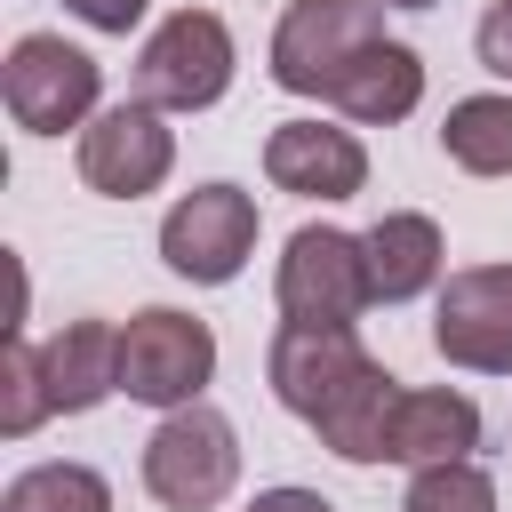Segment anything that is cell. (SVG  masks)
Masks as SVG:
<instances>
[{"instance_id": "e0dca14e", "label": "cell", "mask_w": 512, "mask_h": 512, "mask_svg": "<svg viewBox=\"0 0 512 512\" xmlns=\"http://www.w3.org/2000/svg\"><path fill=\"white\" fill-rule=\"evenodd\" d=\"M440 152L464 176H512V96H456L440 120Z\"/></svg>"}, {"instance_id": "8992f818", "label": "cell", "mask_w": 512, "mask_h": 512, "mask_svg": "<svg viewBox=\"0 0 512 512\" xmlns=\"http://www.w3.org/2000/svg\"><path fill=\"white\" fill-rule=\"evenodd\" d=\"M384 40V0H288L272 24V80L288 96H320L336 88V72Z\"/></svg>"}, {"instance_id": "9a60e30c", "label": "cell", "mask_w": 512, "mask_h": 512, "mask_svg": "<svg viewBox=\"0 0 512 512\" xmlns=\"http://www.w3.org/2000/svg\"><path fill=\"white\" fill-rule=\"evenodd\" d=\"M400 376L384 368V360H368L328 408H320V448L328 456H344V464H392V408H400Z\"/></svg>"}, {"instance_id": "7402d4cb", "label": "cell", "mask_w": 512, "mask_h": 512, "mask_svg": "<svg viewBox=\"0 0 512 512\" xmlns=\"http://www.w3.org/2000/svg\"><path fill=\"white\" fill-rule=\"evenodd\" d=\"M64 8H72V16L88 24V32H136L152 0H64Z\"/></svg>"}, {"instance_id": "277c9868", "label": "cell", "mask_w": 512, "mask_h": 512, "mask_svg": "<svg viewBox=\"0 0 512 512\" xmlns=\"http://www.w3.org/2000/svg\"><path fill=\"white\" fill-rule=\"evenodd\" d=\"M208 376H216V336H208V320H192V312H176V304H144V312L120 320V392H128L136 408L176 416V408H192V400L208 392Z\"/></svg>"}, {"instance_id": "2e32d148", "label": "cell", "mask_w": 512, "mask_h": 512, "mask_svg": "<svg viewBox=\"0 0 512 512\" xmlns=\"http://www.w3.org/2000/svg\"><path fill=\"white\" fill-rule=\"evenodd\" d=\"M472 448H480V408L456 384L400 392V408H392V464L424 472V464H464Z\"/></svg>"}, {"instance_id": "5bb4252c", "label": "cell", "mask_w": 512, "mask_h": 512, "mask_svg": "<svg viewBox=\"0 0 512 512\" xmlns=\"http://www.w3.org/2000/svg\"><path fill=\"white\" fill-rule=\"evenodd\" d=\"M40 368H48L56 416H88V408H104L120 392V328L112 320H64L40 344Z\"/></svg>"}, {"instance_id": "cb8c5ba5", "label": "cell", "mask_w": 512, "mask_h": 512, "mask_svg": "<svg viewBox=\"0 0 512 512\" xmlns=\"http://www.w3.org/2000/svg\"><path fill=\"white\" fill-rule=\"evenodd\" d=\"M384 8H432V0H384Z\"/></svg>"}, {"instance_id": "7c38bea8", "label": "cell", "mask_w": 512, "mask_h": 512, "mask_svg": "<svg viewBox=\"0 0 512 512\" xmlns=\"http://www.w3.org/2000/svg\"><path fill=\"white\" fill-rule=\"evenodd\" d=\"M360 256H368V296L376 304H408L424 288H440V264H448V240L424 208H384L368 232H360Z\"/></svg>"}, {"instance_id": "ffe728a7", "label": "cell", "mask_w": 512, "mask_h": 512, "mask_svg": "<svg viewBox=\"0 0 512 512\" xmlns=\"http://www.w3.org/2000/svg\"><path fill=\"white\" fill-rule=\"evenodd\" d=\"M400 512H496V480L472 456L464 464H424V472H408Z\"/></svg>"}, {"instance_id": "8fae6325", "label": "cell", "mask_w": 512, "mask_h": 512, "mask_svg": "<svg viewBox=\"0 0 512 512\" xmlns=\"http://www.w3.org/2000/svg\"><path fill=\"white\" fill-rule=\"evenodd\" d=\"M376 352L352 336V328H272V352H264V384H272V400L288 408V416H304V424H320V408L368 368Z\"/></svg>"}, {"instance_id": "44dd1931", "label": "cell", "mask_w": 512, "mask_h": 512, "mask_svg": "<svg viewBox=\"0 0 512 512\" xmlns=\"http://www.w3.org/2000/svg\"><path fill=\"white\" fill-rule=\"evenodd\" d=\"M472 48H480V64H488L496 80H512V0H488V16H480V32H472Z\"/></svg>"}, {"instance_id": "ac0fdd59", "label": "cell", "mask_w": 512, "mask_h": 512, "mask_svg": "<svg viewBox=\"0 0 512 512\" xmlns=\"http://www.w3.org/2000/svg\"><path fill=\"white\" fill-rule=\"evenodd\" d=\"M0 512H112V480L96 464H24L0 488Z\"/></svg>"}, {"instance_id": "603a6c76", "label": "cell", "mask_w": 512, "mask_h": 512, "mask_svg": "<svg viewBox=\"0 0 512 512\" xmlns=\"http://www.w3.org/2000/svg\"><path fill=\"white\" fill-rule=\"evenodd\" d=\"M248 512H336V504H328L320 488H264Z\"/></svg>"}, {"instance_id": "4fadbf2b", "label": "cell", "mask_w": 512, "mask_h": 512, "mask_svg": "<svg viewBox=\"0 0 512 512\" xmlns=\"http://www.w3.org/2000/svg\"><path fill=\"white\" fill-rule=\"evenodd\" d=\"M328 104H336L352 128H392V120H408V112L424 104V56H416L408 40H376V48H360V56L336 72Z\"/></svg>"}, {"instance_id": "ba28073f", "label": "cell", "mask_w": 512, "mask_h": 512, "mask_svg": "<svg viewBox=\"0 0 512 512\" xmlns=\"http://www.w3.org/2000/svg\"><path fill=\"white\" fill-rule=\"evenodd\" d=\"M80 184L88 192H104V200H144V192H160L168 184V168H176V128H168V112H152V104H104L88 128H80Z\"/></svg>"}, {"instance_id": "7a4b0ae2", "label": "cell", "mask_w": 512, "mask_h": 512, "mask_svg": "<svg viewBox=\"0 0 512 512\" xmlns=\"http://www.w3.org/2000/svg\"><path fill=\"white\" fill-rule=\"evenodd\" d=\"M232 24L216 8H176L136 48V104L152 112H208L232 88Z\"/></svg>"}, {"instance_id": "6da1fadb", "label": "cell", "mask_w": 512, "mask_h": 512, "mask_svg": "<svg viewBox=\"0 0 512 512\" xmlns=\"http://www.w3.org/2000/svg\"><path fill=\"white\" fill-rule=\"evenodd\" d=\"M0 104L24 136H64L104 112V64L64 32H24L0 56Z\"/></svg>"}, {"instance_id": "d6986e66", "label": "cell", "mask_w": 512, "mask_h": 512, "mask_svg": "<svg viewBox=\"0 0 512 512\" xmlns=\"http://www.w3.org/2000/svg\"><path fill=\"white\" fill-rule=\"evenodd\" d=\"M56 416V400H48V368H40V344H8V360H0V432L8 440H24V432H40Z\"/></svg>"}, {"instance_id": "30bf717a", "label": "cell", "mask_w": 512, "mask_h": 512, "mask_svg": "<svg viewBox=\"0 0 512 512\" xmlns=\"http://www.w3.org/2000/svg\"><path fill=\"white\" fill-rule=\"evenodd\" d=\"M264 176H272V192L336 208V200H352L368 184V144L344 120H280L264 136Z\"/></svg>"}, {"instance_id": "9c48e42d", "label": "cell", "mask_w": 512, "mask_h": 512, "mask_svg": "<svg viewBox=\"0 0 512 512\" xmlns=\"http://www.w3.org/2000/svg\"><path fill=\"white\" fill-rule=\"evenodd\" d=\"M432 352L472 376H512V264L448 272V288L432 304Z\"/></svg>"}, {"instance_id": "3957f363", "label": "cell", "mask_w": 512, "mask_h": 512, "mask_svg": "<svg viewBox=\"0 0 512 512\" xmlns=\"http://www.w3.org/2000/svg\"><path fill=\"white\" fill-rule=\"evenodd\" d=\"M144 488L168 512H216L240 488V432H232V416L208 408V400L160 416L152 440H144Z\"/></svg>"}, {"instance_id": "52a82bcc", "label": "cell", "mask_w": 512, "mask_h": 512, "mask_svg": "<svg viewBox=\"0 0 512 512\" xmlns=\"http://www.w3.org/2000/svg\"><path fill=\"white\" fill-rule=\"evenodd\" d=\"M248 256H256V192H240V184H192L160 216V264L192 288L240 280Z\"/></svg>"}, {"instance_id": "5b68a950", "label": "cell", "mask_w": 512, "mask_h": 512, "mask_svg": "<svg viewBox=\"0 0 512 512\" xmlns=\"http://www.w3.org/2000/svg\"><path fill=\"white\" fill-rule=\"evenodd\" d=\"M272 304L288 328H352L376 296H368V256H360V232H336V224H296L288 248H280V272H272Z\"/></svg>"}]
</instances>
